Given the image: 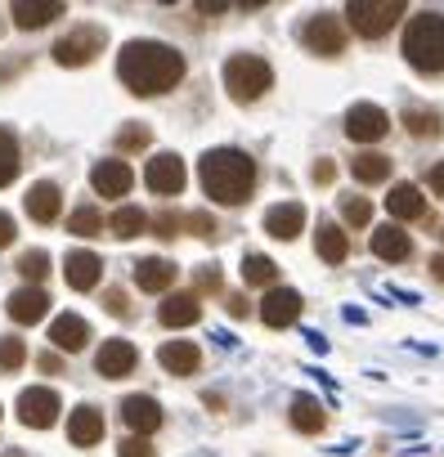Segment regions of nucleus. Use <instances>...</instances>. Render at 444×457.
Instances as JSON below:
<instances>
[{
    "label": "nucleus",
    "instance_id": "obj_9",
    "mask_svg": "<svg viewBox=\"0 0 444 457\" xmlns=\"http://www.w3.org/2000/svg\"><path fill=\"white\" fill-rule=\"evenodd\" d=\"M144 184L157 193V197H175L184 184H188V170L175 153H157L148 166H144Z\"/></svg>",
    "mask_w": 444,
    "mask_h": 457
},
{
    "label": "nucleus",
    "instance_id": "obj_39",
    "mask_svg": "<svg viewBox=\"0 0 444 457\" xmlns=\"http://www.w3.org/2000/svg\"><path fill=\"white\" fill-rule=\"evenodd\" d=\"M117 457H157V448H153L148 439H139V435H130V439H121V448H117Z\"/></svg>",
    "mask_w": 444,
    "mask_h": 457
},
{
    "label": "nucleus",
    "instance_id": "obj_48",
    "mask_svg": "<svg viewBox=\"0 0 444 457\" xmlns=\"http://www.w3.org/2000/svg\"><path fill=\"white\" fill-rule=\"evenodd\" d=\"M63 363H59V354H41V372H59Z\"/></svg>",
    "mask_w": 444,
    "mask_h": 457
},
{
    "label": "nucleus",
    "instance_id": "obj_47",
    "mask_svg": "<svg viewBox=\"0 0 444 457\" xmlns=\"http://www.w3.org/2000/svg\"><path fill=\"white\" fill-rule=\"evenodd\" d=\"M230 314L243 319V314H247V301H243V296H230Z\"/></svg>",
    "mask_w": 444,
    "mask_h": 457
},
{
    "label": "nucleus",
    "instance_id": "obj_15",
    "mask_svg": "<svg viewBox=\"0 0 444 457\" xmlns=\"http://www.w3.org/2000/svg\"><path fill=\"white\" fill-rule=\"evenodd\" d=\"M301 228H306V206H301V202H279V206L265 211V234H270V238L292 243Z\"/></svg>",
    "mask_w": 444,
    "mask_h": 457
},
{
    "label": "nucleus",
    "instance_id": "obj_33",
    "mask_svg": "<svg viewBox=\"0 0 444 457\" xmlns=\"http://www.w3.org/2000/svg\"><path fill=\"white\" fill-rule=\"evenodd\" d=\"M404 126H408L417 139H435V135H440V117H435L431 108H413V104H408V108H404Z\"/></svg>",
    "mask_w": 444,
    "mask_h": 457
},
{
    "label": "nucleus",
    "instance_id": "obj_14",
    "mask_svg": "<svg viewBox=\"0 0 444 457\" xmlns=\"http://www.w3.org/2000/svg\"><path fill=\"white\" fill-rule=\"evenodd\" d=\"M121 421H126L139 439H148V435L162 426V403L148 399V395H130V399H121Z\"/></svg>",
    "mask_w": 444,
    "mask_h": 457
},
{
    "label": "nucleus",
    "instance_id": "obj_36",
    "mask_svg": "<svg viewBox=\"0 0 444 457\" xmlns=\"http://www.w3.org/2000/svg\"><path fill=\"white\" fill-rule=\"evenodd\" d=\"M23 363H28V345H23L19 337H0V368L14 372V368H23Z\"/></svg>",
    "mask_w": 444,
    "mask_h": 457
},
{
    "label": "nucleus",
    "instance_id": "obj_46",
    "mask_svg": "<svg viewBox=\"0 0 444 457\" xmlns=\"http://www.w3.org/2000/svg\"><path fill=\"white\" fill-rule=\"evenodd\" d=\"M328 179H332V162H319L314 166V184H328Z\"/></svg>",
    "mask_w": 444,
    "mask_h": 457
},
{
    "label": "nucleus",
    "instance_id": "obj_50",
    "mask_svg": "<svg viewBox=\"0 0 444 457\" xmlns=\"http://www.w3.org/2000/svg\"><path fill=\"white\" fill-rule=\"evenodd\" d=\"M0 457H23V453H19V448H10V453H0Z\"/></svg>",
    "mask_w": 444,
    "mask_h": 457
},
{
    "label": "nucleus",
    "instance_id": "obj_27",
    "mask_svg": "<svg viewBox=\"0 0 444 457\" xmlns=\"http://www.w3.org/2000/svg\"><path fill=\"white\" fill-rule=\"evenodd\" d=\"M292 426H297L301 435H319V430L328 426L323 403H319V399H310V395H297V399H292Z\"/></svg>",
    "mask_w": 444,
    "mask_h": 457
},
{
    "label": "nucleus",
    "instance_id": "obj_11",
    "mask_svg": "<svg viewBox=\"0 0 444 457\" xmlns=\"http://www.w3.org/2000/svg\"><path fill=\"white\" fill-rule=\"evenodd\" d=\"M261 319L265 328H292L301 319V292L292 287H270L265 301H261Z\"/></svg>",
    "mask_w": 444,
    "mask_h": 457
},
{
    "label": "nucleus",
    "instance_id": "obj_5",
    "mask_svg": "<svg viewBox=\"0 0 444 457\" xmlns=\"http://www.w3.org/2000/svg\"><path fill=\"white\" fill-rule=\"evenodd\" d=\"M346 19H350V28H355L359 37L377 41V37H386V32L404 19V0H350Z\"/></svg>",
    "mask_w": 444,
    "mask_h": 457
},
{
    "label": "nucleus",
    "instance_id": "obj_30",
    "mask_svg": "<svg viewBox=\"0 0 444 457\" xmlns=\"http://www.w3.org/2000/svg\"><path fill=\"white\" fill-rule=\"evenodd\" d=\"M108 228H113L117 238H139L144 228H148V215H144L139 206H117L113 220H108Z\"/></svg>",
    "mask_w": 444,
    "mask_h": 457
},
{
    "label": "nucleus",
    "instance_id": "obj_24",
    "mask_svg": "<svg viewBox=\"0 0 444 457\" xmlns=\"http://www.w3.org/2000/svg\"><path fill=\"white\" fill-rule=\"evenodd\" d=\"M68 439H72L77 448L99 444V439H104V412H99V408H90V403H81V408L68 417Z\"/></svg>",
    "mask_w": 444,
    "mask_h": 457
},
{
    "label": "nucleus",
    "instance_id": "obj_12",
    "mask_svg": "<svg viewBox=\"0 0 444 457\" xmlns=\"http://www.w3.org/2000/svg\"><path fill=\"white\" fill-rule=\"evenodd\" d=\"M90 184H95V193H99V197H126V193H130V184H135V170H130L126 162L108 157V162H95Z\"/></svg>",
    "mask_w": 444,
    "mask_h": 457
},
{
    "label": "nucleus",
    "instance_id": "obj_23",
    "mask_svg": "<svg viewBox=\"0 0 444 457\" xmlns=\"http://www.w3.org/2000/svg\"><path fill=\"white\" fill-rule=\"evenodd\" d=\"M157 319H162V328H193V323L202 319V305H197L193 292H175V296L162 301Z\"/></svg>",
    "mask_w": 444,
    "mask_h": 457
},
{
    "label": "nucleus",
    "instance_id": "obj_37",
    "mask_svg": "<svg viewBox=\"0 0 444 457\" xmlns=\"http://www.w3.org/2000/svg\"><path fill=\"white\" fill-rule=\"evenodd\" d=\"M148 139H153V135H148V126H121V130H117V148H121V153L148 148Z\"/></svg>",
    "mask_w": 444,
    "mask_h": 457
},
{
    "label": "nucleus",
    "instance_id": "obj_35",
    "mask_svg": "<svg viewBox=\"0 0 444 457\" xmlns=\"http://www.w3.org/2000/svg\"><path fill=\"white\" fill-rule=\"evenodd\" d=\"M19 274H23L28 283H41V278L50 274V256H46L41 247H37V252H23V256H19Z\"/></svg>",
    "mask_w": 444,
    "mask_h": 457
},
{
    "label": "nucleus",
    "instance_id": "obj_20",
    "mask_svg": "<svg viewBox=\"0 0 444 457\" xmlns=\"http://www.w3.org/2000/svg\"><path fill=\"white\" fill-rule=\"evenodd\" d=\"M157 363H162L171 377H193V372L202 368V354H197L193 341H166V345L157 350Z\"/></svg>",
    "mask_w": 444,
    "mask_h": 457
},
{
    "label": "nucleus",
    "instance_id": "obj_44",
    "mask_svg": "<svg viewBox=\"0 0 444 457\" xmlns=\"http://www.w3.org/2000/svg\"><path fill=\"white\" fill-rule=\"evenodd\" d=\"M104 301H108V314H117V319H126V314H130V305H126V292H108Z\"/></svg>",
    "mask_w": 444,
    "mask_h": 457
},
{
    "label": "nucleus",
    "instance_id": "obj_43",
    "mask_svg": "<svg viewBox=\"0 0 444 457\" xmlns=\"http://www.w3.org/2000/svg\"><path fill=\"white\" fill-rule=\"evenodd\" d=\"M153 228H157V238H175V228H180V220H175V215L166 211V215H157V220H153Z\"/></svg>",
    "mask_w": 444,
    "mask_h": 457
},
{
    "label": "nucleus",
    "instance_id": "obj_21",
    "mask_svg": "<svg viewBox=\"0 0 444 457\" xmlns=\"http://www.w3.org/2000/svg\"><path fill=\"white\" fill-rule=\"evenodd\" d=\"M63 14H68V10L59 5V0H14V23H19L23 32L46 28V23L63 19Z\"/></svg>",
    "mask_w": 444,
    "mask_h": 457
},
{
    "label": "nucleus",
    "instance_id": "obj_4",
    "mask_svg": "<svg viewBox=\"0 0 444 457\" xmlns=\"http://www.w3.org/2000/svg\"><path fill=\"white\" fill-rule=\"evenodd\" d=\"M270 86H274V68H270L261 54H234V59L225 63V90H230L239 104H256Z\"/></svg>",
    "mask_w": 444,
    "mask_h": 457
},
{
    "label": "nucleus",
    "instance_id": "obj_13",
    "mask_svg": "<svg viewBox=\"0 0 444 457\" xmlns=\"http://www.w3.org/2000/svg\"><path fill=\"white\" fill-rule=\"evenodd\" d=\"M63 278H68L72 292H95L99 278H104V261H99L95 252H68V261H63Z\"/></svg>",
    "mask_w": 444,
    "mask_h": 457
},
{
    "label": "nucleus",
    "instance_id": "obj_8",
    "mask_svg": "<svg viewBox=\"0 0 444 457\" xmlns=\"http://www.w3.org/2000/svg\"><path fill=\"white\" fill-rule=\"evenodd\" d=\"M301 41H306L314 54L337 59V54L346 50V28H341V19H332V14H314V19L301 28Z\"/></svg>",
    "mask_w": 444,
    "mask_h": 457
},
{
    "label": "nucleus",
    "instance_id": "obj_34",
    "mask_svg": "<svg viewBox=\"0 0 444 457\" xmlns=\"http://www.w3.org/2000/svg\"><path fill=\"white\" fill-rule=\"evenodd\" d=\"M104 228V215L95 211V206H77L72 215H68V234H77V238H95Z\"/></svg>",
    "mask_w": 444,
    "mask_h": 457
},
{
    "label": "nucleus",
    "instance_id": "obj_7",
    "mask_svg": "<svg viewBox=\"0 0 444 457\" xmlns=\"http://www.w3.org/2000/svg\"><path fill=\"white\" fill-rule=\"evenodd\" d=\"M59 408L63 403H59V395L50 386H32V390L19 395V421L32 426V430H50L59 421Z\"/></svg>",
    "mask_w": 444,
    "mask_h": 457
},
{
    "label": "nucleus",
    "instance_id": "obj_38",
    "mask_svg": "<svg viewBox=\"0 0 444 457\" xmlns=\"http://www.w3.org/2000/svg\"><path fill=\"white\" fill-rule=\"evenodd\" d=\"M368 220H373V206H368V197H346V224L364 228Z\"/></svg>",
    "mask_w": 444,
    "mask_h": 457
},
{
    "label": "nucleus",
    "instance_id": "obj_22",
    "mask_svg": "<svg viewBox=\"0 0 444 457\" xmlns=\"http://www.w3.org/2000/svg\"><path fill=\"white\" fill-rule=\"evenodd\" d=\"M59 211H63L59 184L41 179V184H32V188H28V215H32L37 224H54V220H59Z\"/></svg>",
    "mask_w": 444,
    "mask_h": 457
},
{
    "label": "nucleus",
    "instance_id": "obj_40",
    "mask_svg": "<svg viewBox=\"0 0 444 457\" xmlns=\"http://www.w3.org/2000/svg\"><path fill=\"white\" fill-rule=\"evenodd\" d=\"M184 224L193 228V234H197V238H215V220H211L206 211H193V215H188Z\"/></svg>",
    "mask_w": 444,
    "mask_h": 457
},
{
    "label": "nucleus",
    "instance_id": "obj_2",
    "mask_svg": "<svg viewBox=\"0 0 444 457\" xmlns=\"http://www.w3.org/2000/svg\"><path fill=\"white\" fill-rule=\"evenodd\" d=\"M197 179L211 202L220 206H243L256 188V162L243 148H211L197 162Z\"/></svg>",
    "mask_w": 444,
    "mask_h": 457
},
{
    "label": "nucleus",
    "instance_id": "obj_45",
    "mask_svg": "<svg viewBox=\"0 0 444 457\" xmlns=\"http://www.w3.org/2000/svg\"><path fill=\"white\" fill-rule=\"evenodd\" d=\"M197 283H202V292H215V287H220V274H215V270H211V265H206V270H202V278H197Z\"/></svg>",
    "mask_w": 444,
    "mask_h": 457
},
{
    "label": "nucleus",
    "instance_id": "obj_1",
    "mask_svg": "<svg viewBox=\"0 0 444 457\" xmlns=\"http://www.w3.org/2000/svg\"><path fill=\"white\" fill-rule=\"evenodd\" d=\"M117 77L130 95H166L184 81V54L166 41H126L117 54Z\"/></svg>",
    "mask_w": 444,
    "mask_h": 457
},
{
    "label": "nucleus",
    "instance_id": "obj_3",
    "mask_svg": "<svg viewBox=\"0 0 444 457\" xmlns=\"http://www.w3.org/2000/svg\"><path fill=\"white\" fill-rule=\"evenodd\" d=\"M404 59L417 72H444V14H417L404 32Z\"/></svg>",
    "mask_w": 444,
    "mask_h": 457
},
{
    "label": "nucleus",
    "instance_id": "obj_17",
    "mask_svg": "<svg viewBox=\"0 0 444 457\" xmlns=\"http://www.w3.org/2000/svg\"><path fill=\"white\" fill-rule=\"evenodd\" d=\"M368 243H373V256L377 261H408V252H413V243H408V234L399 224H377L373 234H368Z\"/></svg>",
    "mask_w": 444,
    "mask_h": 457
},
{
    "label": "nucleus",
    "instance_id": "obj_25",
    "mask_svg": "<svg viewBox=\"0 0 444 457\" xmlns=\"http://www.w3.org/2000/svg\"><path fill=\"white\" fill-rule=\"evenodd\" d=\"M135 283H139V292H166L171 283H175V265L171 261H162V256H148V261H139L135 265Z\"/></svg>",
    "mask_w": 444,
    "mask_h": 457
},
{
    "label": "nucleus",
    "instance_id": "obj_28",
    "mask_svg": "<svg viewBox=\"0 0 444 457\" xmlns=\"http://www.w3.org/2000/svg\"><path fill=\"white\" fill-rule=\"evenodd\" d=\"M314 247H319V256H323L328 265H341V261L350 256V238L341 234L337 224H319V234H314Z\"/></svg>",
    "mask_w": 444,
    "mask_h": 457
},
{
    "label": "nucleus",
    "instance_id": "obj_6",
    "mask_svg": "<svg viewBox=\"0 0 444 457\" xmlns=\"http://www.w3.org/2000/svg\"><path fill=\"white\" fill-rule=\"evenodd\" d=\"M99 50H104V32H99V28H72L68 37L54 41V63H63V68H86Z\"/></svg>",
    "mask_w": 444,
    "mask_h": 457
},
{
    "label": "nucleus",
    "instance_id": "obj_42",
    "mask_svg": "<svg viewBox=\"0 0 444 457\" xmlns=\"http://www.w3.org/2000/svg\"><path fill=\"white\" fill-rule=\"evenodd\" d=\"M426 188H431L435 197H444V162H435V166L426 170Z\"/></svg>",
    "mask_w": 444,
    "mask_h": 457
},
{
    "label": "nucleus",
    "instance_id": "obj_31",
    "mask_svg": "<svg viewBox=\"0 0 444 457\" xmlns=\"http://www.w3.org/2000/svg\"><path fill=\"white\" fill-rule=\"evenodd\" d=\"M274 278H279V265H274L270 256H256V252L243 256V283H247V287H270Z\"/></svg>",
    "mask_w": 444,
    "mask_h": 457
},
{
    "label": "nucleus",
    "instance_id": "obj_10",
    "mask_svg": "<svg viewBox=\"0 0 444 457\" xmlns=\"http://www.w3.org/2000/svg\"><path fill=\"white\" fill-rule=\"evenodd\" d=\"M386 130H390V117H386V108H377V104H355V108L346 112V135H350L355 144H377Z\"/></svg>",
    "mask_w": 444,
    "mask_h": 457
},
{
    "label": "nucleus",
    "instance_id": "obj_29",
    "mask_svg": "<svg viewBox=\"0 0 444 457\" xmlns=\"http://www.w3.org/2000/svg\"><path fill=\"white\" fill-rule=\"evenodd\" d=\"M350 175H355L359 184H381V179L390 175V157H381V153H359V157L350 162Z\"/></svg>",
    "mask_w": 444,
    "mask_h": 457
},
{
    "label": "nucleus",
    "instance_id": "obj_19",
    "mask_svg": "<svg viewBox=\"0 0 444 457\" xmlns=\"http://www.w3.org/2000/svg\"><path fill=\"white\" fill-rule=\"evenodd\" d=\"M50 341H54V350L77 354V350H86V341H90V323H86L81 314H59V319L50 323Z\"/></svg>",
    "mask_w": 444,
    "mask_h": 457
},
{
    "label": "nucleus",
    "instance_id": "obj_41",
    "mask_svg": "<svg viewBox=\"0 0 444 457\" xmlns=\"http://www.w3.org/2000/svg\"><path fill=\"white\" fill-rule=\"evenodd\" d=\"M14 234H19V228H14V215H10V211H0V252L14 243Z\"/></svg>",
    "mask_w": 444,
    "mask_h": 457
},
{
    "label": "nucleus",
    "instance_id": "obj_18",
    "mask_svg": "<svg viewBox=\"0 0 444 457\" xmlns=\"http://www.w3.org/2000/svg\"><path fill=\"white\" fill-rule=\"evenodd\" d=\"M5 310H10L14 323H41V319L50 314V296H46L41 287H19V292L5 301Z\"/></svg>",
    "mask_w": 444,
    "mask_h": 457
},
{
    "label": "nucleus",
    "instance_id": "obj_49",
    "mask_svg": "<svg viewBox=\"0 0 444 457\" xmlns=\"http://www.w3.org/2000/svg\"><path fill=\"white\" fill-rule=\"evenodd\" d=\"M431 274H435V278L444 283V256H435V261H431Z\"/></svg>",
    "mask_w": 444,
    "mask_h": 457
},
{
    "label": "nucleus",
    "instance_id": "obj_32",
    "mask_svg": "<svg viewBox=\"0 0 444 457\" xmlns=\"http://www.w3.org/2000/svg\"><path fill=\"white\" fill-rule=\"evenodd\" d=\"M19 166H23V157H19V139H14L5 126H0V188L14 184Z\"/></svg>",
    "mask_w": 444,
    "mask_h": 457
},
{
    "label": "nucleus",
    "instance_id": "obj_16",
    "mask_svg": "<svg viewBox=\"0 0 444 457\" xmlns=\"http://www.w3.org/2000/svg\"><path fill=\"white\" fill-rule=\"evenodd\" d=\"M135 363H139V354H135V345L130 341H104V350L95 354V368H99V377H130L135 372Z\"/></svg>",
    "mask_w": 444,
    "mask_h": 457
},
{
    "label": "nucleus",
    "instance_id": "obj_26",
    "mask_svg": "<svg viewBox=\"0 0 444 457\" xmlns=\"http://www.w3.org/2000/svg\"><path fill=\"white\" fill-rule=\"evenodd\" d=\"M386 211H390L395 220H422L426 197H422V188H417V184H395V188H390V197H386Z\"/></svg>",
    "mask_w": 444,
    "mask_h": 457
}]
</instances>
